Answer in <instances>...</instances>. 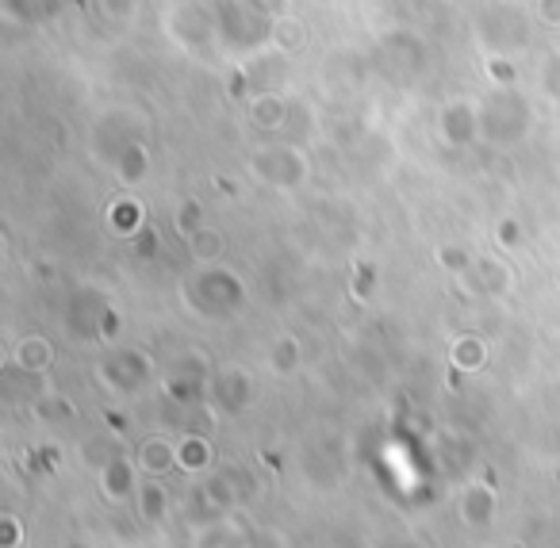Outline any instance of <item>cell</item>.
Wrapping results in <instances>:
<instances>
[{
	"label": "cell",
	"instance_id": "6da1fadb",
	"mask_svg": "<svg viewBox=\"0 0 560 548\" xmlns=\"http://www.w3.org/2000/svg\"><path fill=\"white\" fill-rule=\"evenodd\" d=\"M304 24L300 20H277V27H272V43H280L284 50H296L300 43H304Z\"/></svg>",
	"mask_w": 560,
	"mask_h": 548
},
{
	"label": "cell",
	"instance_id": "7a4b0ae2",
	"mask_svg": "<svg viewBox=\"0 0 560 548\" xmlns=\"http://www.w3.org/2000/svg\"><path fill=\"white\" fill-rule=\"evenodd\" d=\"M537 16L549 27H560V0H537Z\"/></svg>",
	"mask_w": 560,
	"mask_h": 548
}]
</instances>
